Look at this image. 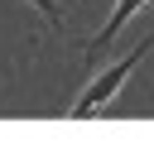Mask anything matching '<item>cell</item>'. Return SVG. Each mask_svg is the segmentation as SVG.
<instances>
[{
    "label": "cell",
    "mask_w": 154,
    "mask_h": 149,
    "mask_svg": "<svg viewBox=\"0 0 154 149\" xmlns=\"http://www.w3.org/2000/svg\"><path fill=\"white\" fill-rule=\"evenodd\" d=\"M34 5H38V10H43V14H48V19H53V24H63V10H58V5H53V0H34Z\"/></svg>",
    "instance_id": "3957f363"
},
{
    "label": "cell",
    "mask_w": 154,
    "mask_h": 149,
    "mask_svg": "<svg viewBox=\"0 0 154 149\" xmlns=\"http://www.w3.org/2000/svg\"><path fill=\"white\" fill-rule=\"evenodd\" d=\"M149 48H154V34H149L144 43H135V48H130L120 62H111V67H106V72H101V77H96V82H91V87H87V91L72 101V111H67V115H72V120H87V115H96V111H101V106H106V101H111V96L125 87V77L140 67V58H144Z\"/></svg>",
    "instance_id": "6da1fadb"
},
{
    "label": "cell",
    "mask_w": 154,
    "mask_h": 149,
    "mask_svg": "<svg viewBox=\"0 0 154 149\" xmlns=\"http://www.w3.org/2000/svg\"><path fill=\"white\" fill-rule=\"evenodd\" d=\"M140 5H144V0H116V10H111V19H106V24H101V34L91 38V48H106V43H111V38H116V34L125 29V19H130V14L140 10Z\"/></svg>",
    "instance_id": "7a4b0ae2"
}]
</instances>
